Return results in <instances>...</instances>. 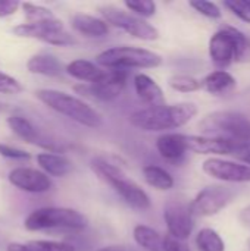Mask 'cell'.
Masks as SVG:
<instances>
[{"mask_svg": "<svg viewBox=\"0 0 250 251\" xmlns=\"http://www.w3.org/2000/svg\"><path fill=\"white\" fill-rule=\"evenodd\" d=\"M199 128L206 134H212L214 137H222L236 141H250V119L239 112H212L200 121Z\"/></svg>", "mask_w": 250, "mask_h": 251, "instance_id": "7", "label": "cell"}, {"mask_svg": "<svg viewBox=\"0 0 250 251\" xmlns=\"http://www.w3.org/2000/svg\"><path fill=\"white\" fill-rule=\"evenodd\" d=\"M134 241L146 251H164V237L153 228L137 225L133 231Z\"/></svg>", "mask_w": 250, "mask_h": 251, "instance_id": "24", "label": "cell"}, {"mask_svg": "<svg viewBox=\"0 0 250 251\" xmlns=\"http://www.w3.org/2000/svg\"><path fill=\"white\" fill-rule=\"evenodd\" d=\"M13 32L18 37L35 38L53 46H71L75 43L74 37L65 29L63 22L57 18L35 24H19L13 28Z\"/></svg>", "mask_w": 250, "mask_h": 251, "instance_id": "9", "label": "cell"}, {"mask_svg": "<svg viewBox=\"0 0 250 251\" xmlns=\"http://www.w3.org/2000/svg\"><path fill=\"white\" fill-rule=\"evenodd\" d=\"M91 169L102 181L111 185L127 204L143 212L150 209V197L147 193L137 182L130 179L119 166L105 159H94L91 162Z\"/></svg>", "mask_w": 250, "mask_h": 251, "instance_id": "3", "label": "cell"}, {"mask_svg": "<svg viewBox=\"0 0 250 251\" xmlns=\"http://www.w3.org/2000/svg\"><path fill=\"white\" fill-rule=\"evenodd\" d=\"M164 251H190V249L184 241L167 235L164 237Z\"/></svg>", "mask_w": 250, "mask_h": 251, "instance_id": "35", "label": "cell"}, {"mask_svg": "<svg viewBox=\"0 0 250 251\" xmlns=\"http://www.w3.org/2000/svg\"><path fill=\"white\" fill-rule=\"evenodd\" d=\"M35 97L46 104L49 109L69 118L71 121L87 126V128H99L102 125L100 113L87 104L84 100L71 96L68 93L52 90V88H41L35 91Z\"/></svg>", "mask_w": 250, "mask_h": 251, "instance_id": "2", "label": "cell"}, {"mask_svg": "<svg viewBox=\"0 0 250 251\" xmlns=\"http://www.w3.org/2000/svg\"><path fill=\"white\" fill-rule=\"evenodd\" d=\"M99 10L106 24H112L113 26L124 29L125 32L139 40L155 41L159 38V31L143 18L134 16L115 6H102Z\"/></svg>", "mask_w": 250, "mask_h": 251, "instance_id": "8", "label": "cell"}, {"mask_svg": "<svg viewBox=\"0 0 250 251\" xmlns=\"http://www.w3.org/2000/svg\"><path fill=\"white\" fill-rule=\"evenodd\" d=\"M21 7V3L16 0H0V18L13 15Z\"/></svg>", "mask_w": 250, "mask_h": 251, "instance_id": "36", "label": "cell"}, {"mask_svg": "<svg viewBox=\"0 0 250 251\" xmlns=\"http://www.w3.org/2000/svg\"><path fill=\"white\" fill-rule=\"evenodd\" d=\"M190 6L199 12L200 15L209 18V19H220L221 18V9L217 3L214 1H206V0H193L190 1Z\"/></svg>", "mask_w": 250, "mask_h": 251, "instance_id": "31", "label": "cell"}, {"mask_svg": "<svg viewBox=\"0 0 250 251\" xmlns=\"http://www.w3.org/2000/svg\"><path fill=\"white\" fill-rule=\"evenodd\" d=\"M236 193L225 185H209L205 187L190 203V212L193 218H208L220 213L227 207Z\"/></svg>", "mask_w": 250, "mask_h": 251, "instance_id": "10", "label": "cell"}, {"mask_svg": "<svg viewBox=\"0 0 250 251\" xmlns=\"http://www.w3.org/2000/svg\"><path fill=\"white\" fill-rule=\"evenodd\" d=\"M7 125L9 128L21 138L24 140L25 143H29V144H37V146H41V147H46L50 150V153H53V147L44 140L40 137L38 131L35 129V126L24 116H19V115H12L7 118Z\"/></svg>", "mask_w": 250, "mask_h": 251, "instance_id": "18", "label": "cell"}, {"mask_svg": "<svg viewBox=\"0 0 250 251\" xmlns=\"http://www.w3.org/2000/svg\"><path fill=\"white\" fill-rule=\"evenodd\" d=\"M96 62L108 69H125V68L150 69V68H158L162 63V56L141 47L118 46L99 53Z\"/></svg>", "mask_w": 250, "mask_h": 251, "instance_id": "6", "label": "cell"}, {"mask_svg": "<svg viewBox=\"0 0 250 251\" xmlns=\"http://www.w3.org/2000/svg\"><path fill=\"white\" fill-rule=\"evenodd\" d=\"M200 87L211 94L222 96L236 88V78L227 71H214L200 81Z\"/></svg>", "mask_w": 250, "mask_h": 251, "instance_id": "22", "label": "cell"}, {"mask_svg": "<svg viewBox=\"0 0 250 251\" xmlns=\"http://www.w3.org/2000/svg\"><path fill=\"white\" fill-rule=\"evenodd\" d=\"M71 24H72V28L75 31H78L83 35L93 37V38L103 37L109 31V26L103 19L96 18V16H90V15H84V13L74 15L71 18Z\"/></svg>", "mask_w": 250, "mask_h": 251, "instance_id": "21", "label": "cell"}, {"mask_svg": "<svg viewBox=\"0 0 250 251\" xmlns=\"http://www.w3.org/2000/svg\"><path fill=\"white\" fill-rule=\"evenodd\" d=\"M143 178L150 187L161 190V191H167V190H171L174 187L172 175L168 171H165L164 168L156 166V165L144 166L143 168Z\"/></svg>", "mask_w": 250, "mask_h": 251, "instance_id": "25", "label": "cell"}, {"mask_svg": "<svg viewBox=\"0 0 250 251\" xmlns=\"http://www.w3.org/2000/svg\"><path fill=\"white\" fill-rule=\"evenodd\" d=\"M38 166L43 169V172L49 176H65L68 175L69 172H72L74 169V165L72 162L62 156V154H56V153H50V151H46V153H40L37 154L35 157Z\"/></svg>", "mask_w": 250, "mask_h": 251, "instance_id": "19", "label": "cell"}, {"mask_svg": "<svg viewBox=\"0 0 250 251\" xmlns=\"http://www.w3.org/2000/svg\"><path fill=\"white\" fill-rule=\"evenodd\" d=\"M164 219L168 228V235L186 241L193 232V216L189 203L178 199H171L164 209Z\"/></svg>", "mask_w": 250, "mask_h": 251, "instance_id": "13", "label": "cell"}, {"mask_svg": "<svg viewBox=\"0 0 250 251\" xmlns=\"http://www.w3.org/2000/svg\"><path fill=\"white\" fill-rule=\"evenodd\" d=\"M187 150L197 154H231L239 156L250 147V141H236L222 137L184 135Z\"/></svg>", "mask_w": 250, "mask_h": 251, "instance_id": "12", "label": "cell"}, {"mask_svg": "<svg viewBox=\"0 0 250 251\" xmlns=\"http://www.w3.org/2000/svg\"><path fill=\"white\" fill-rule=\"evenodd\" d=\"M168 84L172 90L180 91V93H193L202 88L200 81L190 75H174L169 78Z\"/></svg>", "mask_w": 250, "mask_h": 251, "instance_id": "29", "label": "cell"}, {"mask_svg": "<svg viewBox=\"0 0 250 251\" xmlns=\"http://www.w3.org/2000/svg\"><path fill=\"white\" fill-rule=\"evenodd\" d=\"M125 7L143 18L153 16L156 12V4L152 0H127Z\"/></svg>", "mask_w": 250, "mask_h": 251, "instance_id": "30", "label": "cell"}, {"mask_svg": "<svg viewBox=\"0 0 250 251\" xmlns=\"http://www.w3.org/2000/svg\"><path fill=\"white\" fill-rule=\"evenodd\" d=\"M249 249H250V240H249Z\"/></svg>", "mask_w": 250, "mask_h": 251, "instance_id": "41", "label": "cell"}, {"mask_svg": "<svg viewBox=\"0 0 250 251\" xmlns=\"http://www.w3.org/2000/svg\"><path fill=\"white\" fill-rule=\"evenodd\" d=\"M230 12H233L239 19L250 24V0H231L222 3Z\"/></svg>", "mask_w": 250, "mask_h": 251, "instance_id": "32", "label": "cell"}, {"mask_svg": "<svg viewBox=\"0 0 250 251\" xmlns=\"http://www.w3.org/2000/svg\"><path fill=\"white\" fill-rule=\"evenodd\" d=\"M134 88L139 99L147 104V107L165 104V96L162 88L146 74H137L134 76Z\"/></svg>", "mask_w": 250, "mask_h": 251, "instance_id": "16", "label": "cell"}, {"mask_svg": "<svg viewBox=\"0 0 250 251\" xmlns=\"http://www.w3.org/2000/svg\"><path fill=\"white\" fill-rule=\"evenodd\" d=\"M87 225V218L78 210L69 207H41L31 212L24 222L25 229L32 232L46 229L83 231Z\"/></svg>", "mask_w": 250, "mask_h": 251, "instance_id": "5", "label": "cell"}, {"mask_svg": "<svg viewBox=\"0 0 250 251\" xmlns=\"http://www.w3.org/2000/svg\"><path fill=\"white\" fill-rule=\"evenodd\" d=\"M21 7L27 16V22L28 24H35V22H43V21H49L56 18L50 9L40 6V4H34V3H21Z\"/></svg>", "mask_w": 250, "mask_h": 251, "instance_id": "27", "label": "cell"}, {"mask_svg": "<svg viewBox=\"0 0 250 251\" xmlns=\"http://www.w3.org/2000/svg\"><path fill=\"white\" fill-rule=\"evenodd\" d=\"M97 251H127V249L122 246H108V247H102Z\"/></svg>", "mask_w": 250, "mask_h": 251, "instance_id": "40", "label": "cell"}, {"mask_svg": "<svg viewBox=\"0 0 250 251\" xmlns=\"http://www.w3.org/2000/svg\"><path fill=\"white\" fill-rule=\"evenodd\" d=\"M22 90H24V87L16 78L0 72V93L1 94L15 96V94L22 93Z\"/></svg>", "mask_w": 250, "mask_h": 251, "instance_id": "33", "label": "cell"}, {"mask_svg": "<svg viewBox=\"0 0 250 251\" xmlns=\"http://www.w3.org/2000/svg\"><path fill=\"white\" fill-rule=\"evenodd\" d=\"M25 251H75L74 246L60 241H47V240H32L24 244Z\"/></svg>", "mask_w": 250, "mask_h": 251, "instance_id": "28", "label": "cell"}, {"mask_svg": "<svg viewBox=\"0 0 250 251\" xmlns=\"http://www.w3.org/2000/svg\"><path fill=\"white\" fill-rule=\"evenodd\" d=\"M65 71L72 78L83 81V84L84 82L93 84V82L99 81L102 78V75L105 74V71L100 69L99 66H96V63H93L90 60H85V59L72 60L71 63H68Z\"/></svg>", "mask_w": 250, "mask_h": 251, "instance_id": "23", "label": "cell"}, {"mask_svg": "<svg viewBox=\"0 0 250 251\" xmlns=\"http://www.w3.org/2000/svg\"><path fill=\"white\" fill-rule=\"evenodd\" d=\"M237 159H240L242 162L248 163V165L250 166V147L248 149V150H245V151H243L242 154H239V156H237Z\"/></svg>", "mask_w": 250, "mask_h": 251, "instance_id": "38", "label": "cell"}, {"mask_svg": "<svg viewBox=\"0 0 250 251\" xmlns=\"http://www.w3.org/2000/svg\"><path fill=\"white\" fill-rule=\"evenodd\" d=\"M27 69L31 74L44 76H60L63 72V66L57 57L49 53H38L31 56L27 62Z\"/></svg>", "mask_w": 250, "mask_h": 251, "instance_id": "20", "label": "cell"}, {"mask_svg": "<svg viewBox=\"0 0 250 251\" xmlns=\"http://www.w3.org/2000/svg\"><path fill=\"white\" fill-rule=\"evenodd\" d=\"M7 251H25V249H24V244L21 243H10L7 246Z\"/></svg>", "mask_w": 250, "mask_h": 251, "instance_id": "39", "label": "cell"}, {"mask_svg": "<svg viewBox=\"0 0 250 251\" xmlns=\"http://www.w3.org/2000/svg\"><path fill=\"white\" fill-rule=\"evenodd\" d=\"M209 54L218 68H227L234 62L250 60L249 37L237 28L227 25L211 37Z\"/></svg>", "mask_w": 250, "mask_h": 251, "instance_id": "4", "label": "cell"}, {"mask_svg": "<svg viewBox=\"0 0 250 251\" xmlns=\"http://www.w3.org/2000/svg\"><path fill=\"white\" fill-rule=\"evenodd\" d=\"M0 156L6 159H12V160H28L31 157L28 151L7 146V144H1V143H0Z\"/></svg>", "mask_w": 250, "mask_h": 251, "instance_id": "34", "label": "cell"}, {"mask_svg": "<svg viewBox=\"0 0 250 251\" xmlns=\"http://www.w3.org/2000/svg\"><path fill=\"white\" fill-rule=\"evenodd\" d=\"M128 74L124 69H109L105 71L102 78L93 84H81L75 85L74 90L80 94H85L93 99H99L103 101H111L121 96L127 85Z\"/></svg>", "mask_w": 250, "mask_h": 251, "instance_id": "11", "label": "cell"}, {"mask_svg": "<svg viewBox=\"0 0 250 251\" xmlns=\"http://www.w3.org/2000/svg\"><path fill=\"white\" fill-rule=\"evenodd\" d=\"M7 179L13 187L25 193L40 194L52 188L50 178L44 172L32 168H15L9 172Z\"/></svg>", "mask_w": 250, "mask_h": 251, "instance_id": "15", "label": "cell"}, {"mask_svg": "<svg viewBox=\"0 0 250 251\" xmlns=\"http://www.w3.org/2000/svg\"><path fill=\"white\" fill-rule=\"evenodd\" d=\"M156 149L158 153L169 162L181 160L187 151L184 134H177V132L162 134L156 140Z\"/></svg>", "mask_w": 250, "mask_h": 251, "instance_id": "17", "label": "cell"}, {"mask_svg": "<svg viewBox=\"0 0 250 251\" xmlns=\"http://www.w3.org/2000/svg\"><path fill=\"white\" fill-rule=\"evenodd\" d=\"M197 115L194 103L161 104L153 107H143L130 115V124L141 131L162 132L184 126Z\"/></svg>", "mask_w": 250, "mask_h": 251, "instance_id": "1", "label": "cell"}, {"mask_svg": "<svg viewBox=\"0 0 250 251\" xmlns=\"http://www.w3.org/2000/svg\"><path fill=\"white\" fill-rule=\"evenodd\" d=\"M196 247L199 251H225V243L217 231L203 228L196 235Z\"/></svg>", "mask_w": 250, "mask_h": 251, "instance_id": "26", "label": "cell"}, {"mask_svg": "<svg viewBox=\"0 0 250 251\" xmlns=\"http://www.w3.org/2000/svg\"><path fill=\"white\" fill-rule=\"evenodd\" d=\"M239 219H240V224H242L246 229H249L250 231V204L249 206H246V207L240 212Z\"/></svg>", "mask_w": 250, "mask_h": 251, "instance_id": "37", "label": "cell"}, {"mask_svg": "<svg viewBox=\"0 0 250 251\" xmlns=\"http://www.w3.org/2000/svg\"><path fill=\"white\" fill-rule=\"evenodd\" d=\"M202 169L206 175L225 182H250V166L211 157L203 162Z\"/></svg>", "mask_w": 250, "mask_h": 251, "instance_id": "14", "label": "cell"}]
</instances>
